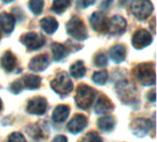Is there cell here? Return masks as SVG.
<instances>
[{
    "label": "cell",
    "mask_w": 157,
    "mask_h": 142,
    "mask_svg": "<svg viewBox=\"0 0 157 142\" xmlns=\"http://www.w3.org/2000/svg\"><path fill=\"white\" fill-rule=\"evenodd\" d=\"M134 78L144 86L155 84V67L153 63H142L135 67Z\"/></svg>",
    "instance_id": "cell-1"
},
{
    "label": "cell",
    "mask_w": 157,
    "mask_h": 142,
    "mask_svg": "<svg viewBox=\"0 0 157 142\" xmlns=\"http://www.w3.org/2000/svg\"><path fill=\"white\" fill-rule=\"evenodd\" d=\"M96 96V91L86 84H81L77 88L75 94V103L83 110H87L91 107Z\"/></svg>",
    "instance_id": "cell-2"
},
{
    "label": "cell",
    "mask_w": 157,
    "mask_h": 142,
    "mask_svg": "<svg viewBox=\"0 0 157 142\" xmlns=\"http://www.w3.org/2000/svg\"><path fill=\"white\" fill-rule=\"evenodd\" d=\"M52 89L60 96L68 95L74 89V84L66 72H60L51 82Z\"/></svg>",
    "instance_id": "cell-3"
},
{
    "label": "cell",
    "mask_w": 157,
    "mask_h": 142,
    "mask_svg": "<svg viewBox=\"0 0 157 142\" xmlns=\"http://www.w3.org/2000/svg\"><path fill=\"white\" fill-rule=\"evenodd\" d=\"M66 30L71 37L77 41H85L88 37L87 30L84 21L76 16H74L67 22Z\"/></svg>",
    "instance_id": "cell-4"
},
{
    "label": "cell",
    "mask_w": 157,
    "mask_h": 142,
    "mask_svg": "<svg viewBox=\"0 0 157 142\" xmlns=\"http://www.w3.org/2000/svg\"><path fill=\"white\" fill-rule=\"evenodd\" d=\"M116 90L119 98L126 104L134 103L137 100V90L135 86L128 81H121L117 84Z\"/></svg>",
    "instance_id": "cell-5"
},
{
    "label": "cell",
    "mask_w": 157,
    "mask_h": 142,
    "mask_svg": "<svg viewBox=\"0 0 157 142\" xmlns=\"http://www.w3.org/2000/svg\"><path fill=\"white\" fill-rule=\"evenodd\" d=\"M131 9L135 18L139 20H144L152 14L154 6L150 0H133Z\"/></svg>",
    "instance_id": "cell-6"
},
{
    "label": "cell",
    "mask_w": 157,
    "mask_h": 142,
    "mask_svg": "<svg viewBox=\"0 0 157 142\" xmlns=\"http://www.w3.org/2000/svg\"><path fill=\"white\" fill-rule=\"evenodd\" d=\"M19 41L29 50H38L45 43V38L37 32H28L20 36Z\"/></svg>",
    "instance_id": "cell-7"
},
{
    "label": "cell",
    "mask_w": 157,
    "mask_h": 142,
    "mask_svg": "<svg viewBox=\"0 0 157 142\" xmlns=\"http://www.w3.org/2000/svg\"><path fill=\"white\" fill-rule=\"evenodd\" d=\"M47 100L41 96H36L30 99L27 104V112L31 115L41 116L47 110Z\"/></svg>",
    "instance_id": "cell-8"
},
{
    "label": "cell",
    "mask_w": 157,
    "mask_h": 142,
    "mask_svg": "<svg viewBox=\"0 0 157 142\" xmlns=\"http://www.w3.org/2000/svg\"><path fill=\"white\" fill-rule=\"evenodd\" d=\"M152 41H153V38H152L151 34L146 30L140 29L134 32V34L132 36V43L135 49L141 50V49H144V48L147 47L148 45H150Z\"/></svg>",
    "instance_id": "cell-9"
},
{
    "label": "cell",
    "mask_w": 157,
    "mask_h": 142,
    "mask_svg": "<svg viewBox=\"0 0 157 142\" xmlns=\"http://www.w3.org/2000/svg\"><path fill=\"white\" fill-rule=\"evenodd\" d=\"M151 127L152 122L150 120L145 118H138L132 121L130 126V128L133 135L138 138H144L151 130Z\"/></svg>",
    "instance_id": "cell-10"
},
{
    "label": "cell",
    "mask_w": 157,
    "mask_h": 142,
    "mask_svg": "<svg viewBox=\"0 0 157 142\" xmlns=\"http://www.w3.org/2000/svg\"><path fill=\"white\" fill-rule=\"evenodd\" d=\"M127 22L125 18L121 16H114L108 22V30L110 35H121L126 30Z\"/></svg>",
    "instance_id": "cell-11"
},
{
    "label": "cell",
    "mask_w": 157,
    "mask_h": 142,
    "mask_svg": "<svg viewBox=\"0 0 157 142\" xmlns=\"http://www.w3.org/2000/svg\"><path fill=\"white\" fill-rule=\"evenodd\" d=\"M108 18L102 12H94L90 17V24L94 30L99 33L107 32L108 30Z\"/></svg>",
    "instance_id": "cell-12"
},
{
    "label": "cell",
    "mask_w": 157,
    "mask_h": 142,
    "mask_svg": "<svg viewBox=\"0 0 157 142\" xmlns=\"http://www.w3.org/2000/svg\"><path fill=\"white\" fill-rule=\"evenodd\" d=\"M87 118L83 115H75L67 124V129L72 134H78L87 126Z\"/></svg>",
    "instance_id": "cell-13"
},
{
    "label": "cell",
    "mask_w": 157,
    "mask_h": 142,
    "mask_svg": "<svg viewBox=\"0 0 157 142\" xmlns=\"http://www.w3.org/2000/svg\"><path fill=\"white\" fill-rule=\"evenodd\" d=\"M50 61L47 55H40L30 60L29 64V68L34 72H42L48 67Z\"/></svg>",
    "instance_id": "cell-14"
},
{
    "label": "cell",
    "mask_w": 157,
    "mask_h": 142,
    "mask_svg": "<svg viewBox=\"0 0 157 142\" xmlns=\"http://www.w3.org/2000/svg\"><path fill=\"white\" fill-rule=\"evenodd\" d=\"M114 109V104L111 103L109 98L105 95H100L95 105V112L98 115H102L109 113Z\"/></svg>",
    "instance_id": "cell-15"
},
{
    "label": "cell",
    "mask_w": 157,
    "mask_h": 142,
    "mask_svg": "<svg viewBox=\"0 0 157 142\" xmlns=\"http://www.w3.org/2000/svg\"><path fill=\"white\" fill-rule=\"evenodd\" d=\"M0 63L6 72H12L17 66V58L11 51H6L0 59Z\"/></svg>",
    "instance_id": "cell-16"
},
{
    "label": "cell",
    "mask_w": 157,
    "mask_h": 142,
    "mask_svg": "<svg viewBox=\"0 0 157 142\" xmlns=\"http://www.w3.org/2000/svg\"><path fill=\"white\" fill-rule=\"evenodd\" d=\"M16 19L13 15L3 12L0 14V28L6 33H11L14 30Z\"/></svg>",
    "instance_id": "cell-17"
},
{
    "label": "cell",
    "mask_w": 157,
    "mask_h": 142,
    "mask_svg": "<svg viewBox=\"0 0 157 142\" xmlns=\"http://www.w3.org/2000/svg\"><path fill=\"white\" fill-rule=\"evenodd\" d=\"M20 81L23 86V89L36 90V89L40 88V83H41V79L38 76H35L32 74H28V75H25L20 79Z\"/></svg>",
    "instance_id": "cell-18"
},
{
    "label": "cell",
    "mask_w": 157,
    "mask_h": 142,
    "mask_svg": "<svg viewBox=\"0 0 157 142\" xmlns=\"http://www.w3.org/2000/svg\"><path fill=\"white\" fill-rule=\"evenodd\" d=\"M70 107L65 104L57 105L52 112V120L56 123H62L65 121L69 116Z\"/></svg>",
    "instance_id": "cell-19"
},
{
    "label": "cell",
    "mask_w": 157,
    "mask_h": 142,
    "mask_svg": "<svg viewBox=\"0 0 157 142\" xmlns=\"http://www.w3.org/2000/svg\"><path fill=\"white\" fill-rule=\"evenodd\" d=\"M109 55L116 64H121L126 58V47L122 44H117L110 48Z\"/></svg>",
    "instance_id": "cell-20"
},
{
    "label": "cell",
    "mask_w": 157,
    "mask_h": 142,
    "mask_svg": "<svg viewBox=\"0 0 157 142\" xmlns=\"http://www.w3.org/2000/svg\"><path fill=\"white\" fill-rule=\"evenodd\" d=\"M40 24L42 28V30L47 33V34H52L54 33L57 29H58V22L57 20L52 18V17H46V18H43L40 21Z\"/></svg>",
    "instance_id": "cell-21"
},
{
    "label": "cell",
    "mask_w": 157,
    "mask_h": 142,
    "mask_svg": "<svg viewBox=\"0 0 157 142\" xmlns=\"http://www.w3.org/2000/svg\"><path fill=\"white\" fill-rule=\"evenodd\" d=\"M116 125V120L113 116H105L98 119V127L101 131L104 132H110L114 129Z\"/></svg>",
    "instance_id": "cell-22"
},
{
    "label": "cell",
    "mask_w": 157,
    "mask_h": 142,
    "mask_svg": "<svg viewBox=\"0 0 157 142\" xmlns=\"http://www.w3.org/2000/svg\"><path fill=\"white\" fill-rule=\"evenodd\" d=\"M52 52L53 59L55 61H61L69 54L68 48H66L63 44L58 43H53L52 44Z\"/></svg>",
    "instance_id": "cell-23"
},
{
    "label": "cell",
    "mask_w": 157,
    "mask_h": 142,
    "mask_svg": "<svg viewBox=\"0 0 157 142\" xmlns=\"http://www.w3.org/2000/svg\"><path fill=\"white\" fill-rule=\"evenodd\" d=\"M86 68L84 65V62L81 60L76 61L70 67V74L72 75V77L75 79L83 78L86 75Z\"/></svg>",
    "instance_id": "cell-24"
},
{
    "label": "cell",
    "mask_w": 157,
    "mask_h": 142,
    "mask_svg": "<svg viewBox=\"0 0 157 142\" xmlns=\"http://www.w3.org/2000/svg\"><path fill=\"white\" fill-rule=\"evenodd\" d=\"M70 2V0H53L52 10L56 14H62L69 7Z\"/></svg>",
    "instance_id": "cell-25"
},
{
    "label": "cell",
    "mask_w": 157,
    "mask_h": 142,
    "mask_svg": "<svg viewBox=\"0 0 157 142\" xmlns=\"http://www.w3.org/2000/svg\"><path fill=\"white\" fill-rule=\"evenodd\" d=\"M44 6V0H29V7L34 15H40Z\"/></svg>",
    "instance_id": "cell-26"
},
{
    "label": "cell",
    "mask_w": 157,
    "mask_h": 142,
    "mask_svg": "<svg viewBox=\"0 0 157 142\" xmlns=\"http://www.w3.org/2000/svg\"><path fill=\"white\" fill-rule=\"evenodd\" d=\"M92 79L98 85H104V84H106V82L108 80V72L106 70L98 71V72L94 73Z\"/></svg>",
    "instance_id": "cell-27"
},
{
    "label": "cell",
    "mask_w": 157,
    "mask_h": 142,
    "mask_svg": "<svg viewBox=\"0 0 157 142\" xmlns=\"http://www.w3.org/2000/svg\"><path fill=\"white\" fill-rule=\"evenodd\" d=\"M94 63L97 67H106L108 65V57L103 53L98 54L94 58Z\"/></svg>",
    "instance_id": "cell-28"
},
{
    "label": "cell",
    "mask_w": 157,
    "mask_h": 142,
    "mask_svg": "<svg viewBox=\"0 0 157 142\" xmlns=\"http://www.w3.org/2000/svg\"><path fill=\"white\" fill-rule=\"evenodd\" d=\"M29 128H31V129L30 130L28 129L27 132L31 137V139H37V140H39L40 137H42V131L40 130V128L39 126H37V125H33L32 126L31 125Z\"/></svg>",
    "instance_id": "cell-29"
},
{
    "label": "cell",
    "mask_w": 157,
    "mask_h": 142,
    "mask_svg": "<svg viewBox=\"0 0 157 142\" xmlns=\"http://www.w3.org/2000/svg\"><path fill=\"white\" fill-rule=\"evenodd\" d=\"M8 142H27V140L21 133L13 132L8 138Z\"/></svg>",
    "instance_id": "cell-30"
},
{
    "label": "cell",
    "mask_w": 157,
    "mask_h": 142,
    "mask_svg": "<svg viewBox=\"0 0 157 142\" xmlns=\"http://www.w3.org/2000/svg\"><path fill=\"white\" fill-rule=\"evenodd\" d=\"M22 90H23V86L21 84L20 79H17V80L13 81L10 85V91L15 94H18Z\"/></svg>",
    "instance_id": "cell-31"
},
{
    "label": "cell",
    "mask_w": 157,
    "mask_h": 142,
    "mask_svg": "<svg viewBox=\"0 0 157 142\" xmlns=\"http://www.w3.org/2000/svg\"><path fill=\"white\" fill-rule=\"evenodd\" d=\"M86 141L87 142H103L102 139L100 138V136L94 131L88 132L86 134Z\"/></svg>",
    "instance_id": "cell-32"
},
{
    "label": "cell",
    "mask_w": 157,
    "mask_h": 142,
    "mask_svg": "<svg viewBox=\"0 0 157 142\" xmlns=\"http://www.w3.org/2000/svg\"><path fill=\"white\" fill-rule=\"evenodd\" d=\"M95 1H96V0H79V5H80L81 7L86 8V7H87V6L93 5V4L95 3Z\"/></svg>",
    "instance_id": "cell-33"
},
{
    "label": "cell",
    "mask_w": 157,
    "mask_h": 142,
    "mask_svg": "<svg viewBox=\"0 0 157 142\" xmlns=\"http://www.w3.org/2000/svg\"><path fill=\"white\" fill-rule=\"evenodd\" d=\"M147 98H148V100L151 101L152 103H155V89H153L151 91L148 92Z\"/></svg>",
    "instance_id": "cell-34"
},
{
    "label": "cell",
    "mask_w": 157,
    "mask_h": 142,
    "mask_svg": "<svg viewBox=\"0 0 157 142\" xmlns=\"http://www.w3.org/2000/svg\"><path fill=\"white\" fill-rule=\"evenodd\" d=\"M52 142H67V139L63 135H59V136H56Z\"/></svg>",
    "instance_id": "cell-35"
},
{
    "label": "cell",
    "mask_w": 157,
    "mask_h": 142,
    "mask_svg": "<svg viewBox=\"0 0 157 142\" xmlns=\"http://www.w3.org/2000/svg\"><path fill=\"white\" fill-rule=\"evenodd\" d=\"M113 0H104L101 4V7L102 8H108L110 6V5L112 4Z\"/></svg>",
    "instance_id": "cell-36"
},
{
    "label": "cell",
    "mask_w": 157,
    "mask_h": 142,
    "mask_svg": "<svg viewBox=\"0 0 157 142\" xmlns=\"http://www.w3.org/2000/svg\"><path fill=\"white\" fill-rule=\"evenodd\" d=\"M2 107H3V103H2V101H1V99H0V111L2 110Z\"/></svg>",
    "instance_id": "cell-37"
},
{
    "label": "cell",
    "mask_w": 157,
    "mask_h": 142,
    "mask_svg": "<svg viewBox=\"0 0 157 142\" xmlns=\"http://www.w3.org/2000/svg\"><path fill=\"white\" fill-rule=\"evenodd\" d=\"M5 3H10V2H12V1H14V0H3Z\"/></svg>",
    "instance_id": "cell-38"
},
{
    "label": "cell",
    "mask_w": 157,
    "mask_h": 142,
    "mask_svg": "<svg viewBox=\"0 0 157 142\" xmlns=\"http://www.w3.org/2000/svg\"><path fill=\"white\" fill-rule=\"evenodd\" d=\"M1 29V28H0ZM0 38H1V31H0Z\"/></svg>",
    "instance_id": "cell-39"
}]
</instances>
